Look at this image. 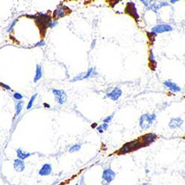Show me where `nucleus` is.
Wrapping results in <instances>:
<instances>
[{"mask_svg": "<svg viewBox=\"0 0 185 185\" xmlns=\"http://www.w3.org/2000/svg\"><path fill=\"white\" fill-rule=\"evenodd\" d=\"M156 116L155 114H150V113H144L142 116H141L139 119V125L142 130L149 129L153 125V123L155 121Z\"/></svg>", "mask_w": 185, "mask_h": 185, "instance_id": "obj_3", "label": "nucleus"}, {"mask_svg": "<svg viewBox=\"0 0 185 185\" xmlns=\"http://www.w3.org/2000/svg\"><path fill=\"white\" fill-rule=\"evenodd\" d=\"M184 121L182 120L181 118H173L170 120V123H169V127L171 129H175V128H179L182 127Z\"/></svg>", "mask_w": 185, "mask_h": 185, "instance_id": "obj_14", "label": "nucleus"}, {"mask_svg": "<svg viewBox=\"0 0 185 185\" xmlns=\"http://www.w3.org/2000/svg\"><path fill=\"white\" fill-rule=\"evenodd\" d=\"M52 172V166L50 164H45L40 170L39 171V175L41 176L49 175Z\"/></svg>", "mask_w": 185, "mask_h": 185, "instance_id": "obj_13", "label": "nucleus"}, {"mask_svg": "<svg viewBox=\"0 0 185 185\" xmlns=\"http://www.w3.org/2000/svg\"><path fill=\"white\" fill-rule=\"evenodd\" d=\"M0 86L2 87V88H4V89L7 90H10V91H12V88H10V86H9L8 84H5V83L2 82V81H0Z\"/></svg>", "mask_w": 185, "mask_h": 185, "instance_id": "obj_25", "label": "nucleus"}, {"mask_svg": "<svg viewBox=\"0 0 185 185\" xmlns=\"http://www.w3.org/2000/svg\"><path fill=\"white\" fill-rule=\"evenodd\" d=\"M23 104L24 101H17V104H16L15 106V109H16V113H15V116H18L21 113L22 110V108H23Z\"/></svg>", "mask_w": 185, "mask_h": 185, "instance_id": "obj_18", "label": "nucleus"}, {"mask_svg": "<svg viewBox=\"0 0 185 185\" xmlns=\"http://www.w3.org/2000/svg\"><path fill=\"white\" fill-rule=\"evenodd\" d=\"M113 117V115H110V116H108V117L105 118V119L103 120V122L105 123V124H108V123H110L111 121H112Z\"/></svg>", "mask_w": 185, "mask_h": 185, "instance_id": "obj_27", "label": "nucleus"}, {"mask_svg": "<svg viewBox=\"0 0 185 185\" xmlns=\"http://www.w3.org/2000/svg\"><path fill=\"white\" fill-rule=\"evenodd\" d=\"M96 126H97V124H96V123H95V124H92V128H93V127H96Z\"/></svg>", "mask_w": 185, "mask_h": 185, "instance_id": "obj_35", "label": "nucleus"}, {"mask_svg": "<svg viewBox=\"0 0 185 185\" xmlns=\"http://www.w3.org/2000/svg\"><path fill=\"white\" fill-rule=\"evenodd\" d=\"M121 95H122V90L119 88H115L111 92L108 93V97L113 101H116Z\"/></svg>", "mask_w": 185, "mask_h": 185, "instance_id": "obj_10", "label": "nucleus"}, {"mask_svg": "<svg viewBox=\"0 0 185 185\" xmlns=\"http://www.w3.org/2000/svg\"><path fill=\"white\" fill-rule=\"evenodd\" d=\"M101 127H102V129L104 131L107 130L108 128V124H105V123H104L103 124H101Z\"/></svg>", "mask_w": 185, "mask_h": 185, "instance_id": "obj_29", "label": "nucleus"}, {"mask_svg": "<svg viewBox=\"0 0 185 185\" xmlns=\"http://www.w3.org/2000/svg\"><path fill=\"white\" fill-rule=\"evenodd\" d=\"M34 21L37 25L39 28V30L43 35L45 34L47 30V28H48V24L51 21V17L47 13H39L38 15H36V18L34 19Z\"/></svg>", "mask_w": 185, "mask_h": 185, "instance_id": "obj_1", "label": "nucleus"}, {"mask_svg": "<svg viewBox=\"0 0 185 185\" xmlns=\"http://www.w3.org/2000/svg\"><path fill=\"white\" fill-rule=\"evenodd\" d=\"M125 13L133 18L135 19L136 22H139V15L137 12V9L136 8V5L133 2H129L127 3V6L125 8Z\"/></svg>", "mask_w": 185, "mask_h": 185, "instance_id": "obj_4", "label": "nucleus"}, {"mask_svg": "<svg viewBox=\"0 0 185 185\" xmlns=\"http://www.w3.org/2000/svg\"><path fill=\"white\" fill-rule=\"evenodd\" d=\"M81 148V144H76L74 145H73L69 149V152L70 153H73V152H76V151H79Z\"/></svg>", "mask_w": 185, "mask_h": 185, "instance_id": "obj_22", "label": "nucleus"}, {"mask_svg": "<svg viewBox=\"0 0 185 185\" xmlns=\"http://www.w3.org/2000/svg\"><path fill=\"white\" fill-rule=\"evenodd\" d=\"M144 147H145V145L142 143V141L139 139H136L132 142H127L124 145H123L122 147L119 150V154H125L127 153L133 152Z\"/></svg>", "mask_w": 185, "mask_h": 185, "instance_id": "obj_2", "label": "nucleus"}, {"mask_svg": "<svg viewBox=\"0 0 185 185\" xmlns=\"http://www.w3.org/2000/svg\"><path fill=\"white\" fill-rule=\"evenodd\" d=\"M157 139V135L155 133H147L144 135L143 136L140 138V140L142 141V142L143 144L146 146H148L149 144H150L151 143H153V142H155V139Z\"/></svg>", "mask_w": 185, "mask_h": 185, "instance_id": "obj_8", "label": "nucleus"}, {"mask_svg": "<svg viewBox=\"0 0 185 185\" xmlns=\"http://www.w3.org/2000/svg\"><path fill=\"white\" fill-rule=\"evenodd\" d=\"M26 17H28V18L29 19H34L36 18V15H33V14H28V15H26Z\"/></svg>", "mask_w": 185, "mask_h": 185, "instance_id": "obj_31", "label": "nucleus"}, {"mask_svg": "<svg viewBox=\"0 0 185 185\" xmlns=\"http://www.w3.org/2000/svg\"><path fill=\"white\" fill-rule=\"evenodd\" d=\"M34 153H27L25 152L24 150H22V149H17V157L19 159H21V160L24 161L25 159H28V157L31 156L32 155H33Z\"/></svg>", "mask_w": 185, "mask_h": 185, "instance_id": "obj_16", "label": "nucleus"}, {"mask_svg": "<svg viewBox=\"0 0 185 185\" xmlns=\"http://www.w3.org/2000/svg\"><path fill=\"white\" fill-rule=\"evenodd\" d=\"M147 35L149 39L150 40V41H154L155 40V37L156 36V34L154 33L153 32H147Z\"/></svg>", "mask_w": 185, "mask_h": 185, "instance_id": "obj_24", "label": "nucleus"}, {"mask_svg": "<svg viewBox=\"0 0 185 185\" xmlns=\"http://www.w3.org/2000/svg\"><path fill=\"white\" fill-rule=\"evenodd\" d=\"M96 129H97V130L99 131V133H102L104 132V130H103V129H102V127H101V125L97 126V127H96Z\"/></svg>", "mask_w": 185, "mask_h": 185, "instance_id": "obj_30", "label": "nucleus"}, {"mask_svg": "<svg viewBox=\"0 0 185 185\" xmlns=\"http://www.w3.org/2000/svg\"><path fill=\"white\" fill-rule=\"evenodd\" d=\"M115 176H116V173L110 168L106 169L104 170L102 174V179L103 180L105 181L108 183H110L113 179H114Z\"/></svg>", "mask_w": 185, "mask_h": 185, "instance_id": "obj_9", "label": "nucleus"}, {"mask_svg": "<svg viewBox=\"0 0 185 185\" xmlns=\"http://www.w3.org/2000/svg\"><path fill=\"white\" fill-rule=\"evenodd\" d=\"M42 77V68L40 65H37V68H36V74H35L34 78H33V82H37L39 80H40Z\"/></svg>", "mask_w": 185, "mask_h": 185, "instance_id": "obj_17", "label": "nucleus"}, {"mask_svg": "<svg viewBox=\"0 0 185 185\" xmlns=\"http://www.w3.org/2000/svg\"><path fill=\"white\" fill-rule=\"evenodd\" d=\"M0 27H1V26H0Z\"/></svg>", "mask_w": 185, "mask_h": 185, "instance_id": "obj_37", "label": "nucleus"}, {"mask_svg": "<svg viewBox=\"0 0 185 185\" xmlns=\"http://www.w3.org/2000/svg\"><path fill=\"white\" fill-rule=\"evenodd\" d=\"M13 99H15V100H17V101H21V100L23 99V96H22L20 92H14V93L13 94Z\"/></svg>", "mask_w": 185, "mask_h": 185, "instance_id": "obj_23", "label": "nucleus"}, {"mask_svg": "<svg viewBox=\"0 0 185 185\" xmlns=\"http://www.w3.org/2000/svg\"><path fill=\"white\" fill-rule=\"evenodd\" d=\"M178 2V0H174V1H170V2H171V3H173V4L175 3V2Z\"/></svg>", "mask_w": 185, "mask_h": 185, "instance_id": "obj_34", "label": "nucleus"}, {"mask_svg": "<svg viewBox=\"0 0 185 185\" xmlns=\"http://www.w3.org/2000/svg\"><path fill=\"white\" fill-rule=\"evenodd\" d=\"M94 73H96V74H97V73H96L95 72V69L93 68H90L89 69H88V70L87 71V73H83V79H88V78L90 77L91 76H92V75L94 74Z\"/></svg>", "mask_w": 185, "mask_h": 185, "instance_id": "obj_19", "label": "nucleus"}, {"mask_svg": "<svg viewBox=\"0 0 185 185\" xmlns=\"http://www.w3.org/2000/svg\"><path fill=\"white\" fill-rule=\"evenodd\" d=\"M96 39H94V41H92V45H91V48H93L95 47V44H96Z\"/></svg>", "mask_w": 185, "mask_h": 185, "instance_id": "obj_32", "label": "nucleus"}, {"mask_svg": "<svg viewBox=\"0 0 185 185\" xmlns=\"http://www.w3.org/2000/svg\"><path fill=\"white\" fill-rule=\"evenodd\" d=\"M143 185H147V184H143Z\"/></svg>", "mask_w": 185, "mask_h": 185, "instance_id": "obj_36", "label": "nucleus"}, {"mask_svg": "<svg viewBox=\"0 0 185 185\" xmlns=\"http://www.w3.org/2000/svg\"><path fill=\"white\" fill-rule=\"evenodd\" d=\"M44 106H45V108H50V105H48V104H46V103H45V104H44Z\"/></svg>", "mask_w": 185, "mask_h": 185, "instance_id": "obj_33", "label": "nucleus"}, {"mask_svg": "<svg viewBox=\"0 0 185 185\" xmlns=\"http://www.w3.org/2000/svg\"><path fill=\"white\" fill-rule=\"evenodd\" d=\"M149 66L150 68V69L152 70H155V68H156V65H157V63L155 61V56H154L153 52L152 50H150V53H149Z\"/></svg>", "mask_w": 185, "mask_h": 185, "instance_id": "obj_15", "label": "nucleus"}, {"mask_svg": "<svg viewBox=\"0 0 185 185\" xmlns=\"http://www.w3.org/2000/svg\"><path fill=\"white\" fill-rule=\"evenodd\" d=\"M164 86H165L166 88L170 89V90L173 92H180V91L182 90V88H181L178 84L173 82L171 80H167V81H165L164 82Z\"/></svg>", "mask_w": 185, "mask_h": 185, "instance_id": "obj_11", "label": "nucleus"}, {"mask_svg": "<svg viewBox=\"0 0 185 185\" xmlns=\"http://www.w3.org/2000/svg\"><path fill=\"white\" fill-rule=\"evenodd\" d=\"M13 168L17 172L19 173L24 171L25 169V164L24 161L19 159H14V161H13Z\"/></svg>", "mask_w": 185, "mask_h": 185, "instance_id": "obj_12", "label": "nucleus"}, {"mask_svg": "<svg viewBox=\"0 0 185 185\" xmlns=\"http://www.w3.org/2000/svg\"><path fill=\"white\" fill-rule=\"evenodd\" d=\"M66 8V7L65 6H59L56 10H54L53 12V18L55 19H59L60 18H62L64 17L65 16H66L68 13H70V10H69L68 8Z\"/></svg>", "mask_w": 185, "mask_h": 185, "instance_id": "obj_7", "label": "nucleus"}, {"mask_svg": "<svg viewBox=\"0 0 185 185\" xmlns=\"http://www.w3.org/2000/svg\"><path fill=\"white\" fill-rule=\"evenodd\" d=\"M58 25V22L57 21H56V20H53V21H50V22H49V24H48V27L49 28H54V27H56V25Z\"/></svg>", "mask_w": 185, "mask_h": 185, "instance_id": "obj_26", "label": "nucleus"}, {"mask_svg": "<svg viewBox=\"0 0 185 185\" xmlns=\"http://www.w3.org/2000/svg\"><path fill=\"white\" fill-rule=\"evenodd\" d=\"M53 95L56 98V102L59 104H64L67 101V94L66 92L62 90L58 89H53L52 90Z\"/></svg>", "mask_w": 185, "mask_h": 185, "instance_id": "obj_5", "label": "nucleus"}, {"mask_svg": "<svg viewBox=\"0 0 185 185\" xmlns=\"http://www.w3.org/2000/svg\"><path fill=\"white\" fill-rule=\"evenodd\" d=\"M37 93L34 95H33V96H31V98L30 99V100L28 101V104H27L26 110H28L31 109L32 107H33V104H34V101H35V100H36V98H37Z\"/></svg>", "mask_w": 185, "mask_h": 185, "instance_id": "obj_20", "label": "nucleus"}, {"mask_svg": "<svg viewBox=\"0 0 185 185\" xmlns=\"http://www.w3.org/2000/svg\"><path fill=\"white\" fill-rule=\"evenodd\" d=\"M173 30V27L170 25H166V24H161V25H155V27L152 28V32L154 33H162L165 32H170Z\"/></svg>", "mask_w": 185, "mask_h": 185, "instance_id": "obj_6", "label": "nucleus"}, {"mask_svg": "<svg viewBox=\"0 0 185 185\" xmlns=\"http://www.w3.org/2000/svg\"><path fill=\"white\" fill-rule=\"evenodd\" d=\"M17 21H18V19H14L13 21V22H11V23L10 24V25L8 26V28H6V32L7 33H10V32H12V30H13V28H14V26L16 25V24L17 23Z\"/></svg>", "mask_w": 185, "mask_h": 185, "instance_id": "obj_21", "label": "nucleus"}, {"mask_svg": "<svg viewBox=\"0 0 185 185\" xmlns=\"http://www.w3.org/2000/svg\"><path fill=\"white\" fill-rule=\"evenodd\" d=\"M45 41H43V40H41V41L37 42V43L35 45V47H42V46H45Z\"/></svg>", "mask_w": 185, "mask_h": 185, "instance_id": "obj_28", "label": "nucleus"}]
</instances>
